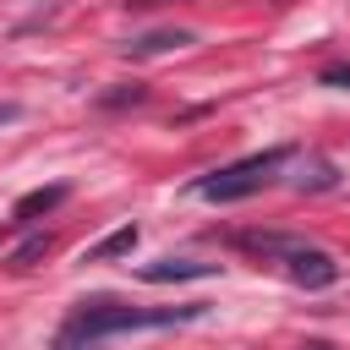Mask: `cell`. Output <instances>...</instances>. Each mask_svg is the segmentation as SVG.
I'll return each mask as SVG.
<instances>
[{
	"instance_id": "1",
	"label": "cell",
	"mask_w": 350,
	"mask_h": 350,
	"mask_svg": "<svg viewBox=\"0 0 350 350\" xmlns=\"http://www.w3.org/2000/svg\"><path fill=\"white\" fill-rule=\"evenodd\" d=\"M191 317H202V306H197V301H191V306L142 312V306H126V301L98 295V301H82V306L60 323L55 350H98L109 334H131V328H170V323H191Z\"/></svg>"
},
{
	"instance_id": "2",
	"label": "cell",
	"mask_w": 350,
	"mask_h": 350,
	"mask_svg": "<svg viewBox=\"0 0 350 350\" xmlns=\"http://www.w3.org/2000/svg\"><path fill=\"white\" fill-rule=\"evenodd\" d=\"M284 159H290V148H268V153H252V159H235V164H224V170H213V175H202L191 191L197 197H208V202H241V197H252V191H262L279 170H284Z\"/></svg>"
},
{
	"instance_id": "3",
	"label": "cell",
	"mask_w": 350,
	"mask_h": 350,
	"mask_svg": "<svg viewBox=\"0 0 350 350\" xmlns=\"http://www.w3.org/2000/svg\"><path fill=\"white\" fill-rule=\"evenodd\" d=\"M284 262H290V279H295V284H306V290H328V284L339 279V262H334L323 246H306V241H301V246H290V252H284Z\"/></svg>"
},
{
	"instance_id": "4",
	"label": "cell",
	"mask_w": 350,
	"mask_h": 350,
	"mask_svg": "<svg viewBox=\"0 0 350 350\" xmlns=\"http://www.w3.org/2000/svg\"><path fill=\"white\" fill-rule=\"evenodd\" d=\"M219 262H191V257H159V262H142V279L148 284H180V279H213Z\"/></svg>"
},
{
	"instance_id": "5",
	"label": "cell",
	"mask_w": 350,
	"mask_h": 350,
	"mask_svg": "<svg viewBox=\"0 0 350 350\" xmlns=\"http://www.w3.org/2000/svg\"><path fill=\"white\" fill-rule=\"evenodd\" d=\"M71 197V186H38V191H27V197H16V208H11V219L16 224H27V219H38V213H55L60 202Z\"/></svg>"
},
{
	"instance_id": "6",
	"label": "cell",
	"mask_w": 350,
	"mask_h": 350,
	"mask_svg": "<svg viewBox=\"0 0 350 350\" xmlns=\"http://www.w3.org/2000/svg\"><path fill=\"white\" fill-rule=\"evenodd\" d=\"M186 44H197L186 27H153V33L131 38V44H126V55H164V49H186Z\"/></svg>"
},
{
	"instance_id": "7",
	"label": "cell",
	"mask_w": 350,
	"mask_h": 350,
	"mask_svg": "<svg viewBox=\"0 0 350 350\" xmlns=\"http://www.w3.org/2000/svg\"><path fill=\"white\" fill-rule=\"evenodd\" d=\"M131 246H137V224H120V230H109V235H104L98 246H88V257H82V262H104V257H126Z\"/></svg>"
},
{
	"instance_id": "8",
	"label": "cell",
	"mask_w": 350,
	"mask_h": 350,
	"mask_svg": "<svg viewBox=\"0 0 350 350\" xmlns=\"http://www.w3.org/2000/svg\"><path fill=\"white\" fill-rule=\"evenodd\" d=\"M241 246H246V252H262V257H284V252L301 246V241H295V235H273V230H246Z\"/></svg>"
},
{
	"instance_id": "9",
	"label": "cell",
	"mask_w": 350,
	"mask_h": 350,
	"mask_svg": "<svg viewBox=\"0 0 350 350\" xmlns=\"http://www.w3.org/2000/svg\"><path fill=\"white\" fill-rule=\"evenodd\" d=\"M49 246H55V241H49V230H33V235L11 252V268H16V273H22V268H33L38 257H49Z\"/></svg>"
},
{
	"instance_id": "10",
	"label": "cell",
	"mask_w": 350,
	"mask_h": 350,
	"mask_svg": "<svg viewBox=\"0 0 350 350\" xmlns=\"http://www.w3.org/2000/svg\"><path fill=\"white\" fill-rule=\"evenodd\" d=\"M323 88H345L350 93V60H339V66H323V77H317Z\"/></svg>"
},
{
	"instance_id": "11",
	"label": "cell",
	"mask_w": 350,
	"mask_h": 350,
	"mask_svg": "<svg viewBox=\"0 0 350 350\" xmlns=\"http://www.w3.org/2000/svg\"><path fill=\"white\" fill-rule=\"evenodd\" d=\"M104 104L115 109V104H142V88H120V93H104Z\"/></svg>"
},
{
	"instance_id": "12",
	"label": "cell",
	"mask_w": 350,
	"mask_h": 350,
	"mask_svg": "<svg viewBox=\"0 0 350 350\" xmlns=\"http://www.w3.org/2000/svg\"><path fill=\"white\" fill-rule=\"evenodd\" d=\"M16 115H22V104H11V98H0V126H11Z\"/></svg>"
},
{
	"instance_id": "13",
	"label": "cell",
	"mask_w": 350,
	"mask_h": 350,
	"mask_svg": "<svg viewBox=\"0 0 350 350\" xmlns=\"http://www.w3.org/2000/svg\"><path fill=\"white\" fill-rule=\"evenodd\" d=\"M301 350H334V345H323V339H306V345H301Z\"/></svg>"
},
{
	"instance_id": "14",
	"label": "cell",
	"mask_w": 350,
	"mask_h": 350,
	"mask_svg": "<svg viewBox=\"0 0 350 350\" xmlns=\"http://www.w3.org/2000/svg\"><path fill=\"white\" fill-rule=\"evenodd\" d=\"M131 5H137V11H142V5H164V0H131Z\"/></svg>"
}]
</instances>
